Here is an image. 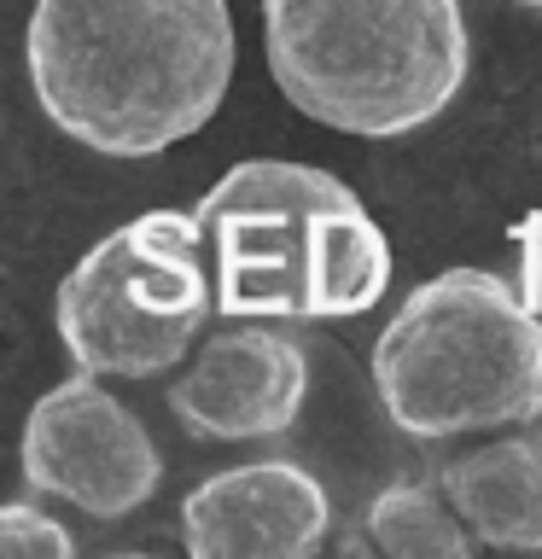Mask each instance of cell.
Masks as SVG:
<instances>
[{"label":"cell","mask_w":542,"mask_h":559,"mask_svg":"<svg viewBox=\"0 0 542 559\" xmlns=\"http://www.w3.org/2000/svg\"><path fill=\"white\" fill-rule=\"evenodd\" d=\"M192 216L222 321H350L391 286V239L332 169L245 157Z\"/></svg>","instance_id":"cell-2"},{"label":"cell","mask_w":542,"mask_h":559,"mask_svg":"<svg viewBox=\"0 0 542 559\" xmlns=\"http://www.w3.org/2000/svg\"><path fill=\"white\" fill-rule=\"evenodd\" d=\"M537 7H542V0H537Z\"/></svg>","instance_id":"cell-13"},{"label":"cell","mask_w":542,"mask_h":559,"mask_svg":"<svg viewBox=\"0 0 542 559\" xmlns=\"http://www.w3.org/2000/svg\"><path fill=\"white\" fill-rule=\"evenodd\" d=\"M24 70L64 140L157 157L222 111L239 35L227 0H35Z\"/></svg>","instance_id":"cell-1"},{"label":"cell","mask_w":542,"mask_h":559,"mask_svg":"<svg viewBox=\"0 0 542 559\" xmlns=\"http://www.w3.org/2000/svg\"><path fill=\"white\" fill-rule=\"evenodd\" d=\"M222 321L199 216L146 210L70 262L52 297L64 356L99 379H164Z\"/></svg>","instance_id":"cell-5"},{"label":"cell","mask_w":542,"mask_h":559,"mask_svg":"<svg viewBox=\"0 0 542 559\" xmlns=\"http://www.w3.org/2000/svg\"><path fill=\"white\" fill-rule=\"evenodd\" d=\"M385 419L414 443H472L542 414V314L519 280L444 269L374 338Z\"/></svg>","instance_id":"cell-4"},{"label":"cell","mask_w":542,"mask_h":559,"mask_svg":"<svg viewBox=\"0 0 542 559\" xmlns=\"http://www.w3.org/2000/svg\"><path fill=\"white\" fill-rule=\"evenodd\" d=\"M327 536V484L286 454L222 466L181 501V548L192 559H309Z\"/></svg>","instance_id":"cell-8"},{"label":"cell","mask_w":542,"mask_h":559,"mask_svg":"<svg viewBox=\"0 0 542 559\" xmlns=\"http://www.w3.org/2000/svg\"><path fill=\"white\" fill-rule=\"evenodd\" d=\"M17 461H24L30 496L59 501L94 524L134 519L164 484V454L140 414L82 367L35 396Z\"/></svg>","instance_id":"cell-6"},{"label":"cell","mask_w":542,"mask_h":559,"mask_svg":"<svg viewBox=\"0 0 542 559\" xmlns=\"http://www.w3.org/2000/svg\"><path fill=\"white\" fill-rule=\"evenodd\" d=\"M362 548L391 554V559H467L479 554V536L455 513L444 484H385L362 513Z\"/></svg>","instance_id":"cell-10"},{"label":"cell","mask_w":542,"mask_h":559,"mask_svg":"<svg viewBox=\"0 0 542 559\" xmlns=\"http://www.w3.org/2000/svg\"><path fill=\"white\" fill-rule=\"evenodd\" d=\"M437 484L490 554H542V414L472 437L437 466Z\"/></svg>","instance_id":"cell-9"},{"label":"cell","mask_w":542,"mask_h":559,"mask_svg":"<svg viewBox=\"0 0 542 559\" xmlns=\"http://www.w3.org/2000/svg\"><path fill=\"white\" fill-rule=\"evenodd\" d=\"M0 554L7 559H70L76 554V536L52 513H42V507L7 501L0 507Z\"/></svg>","instance_id":"cell-11"},{"label":"cell","mask_w":542,"mask_h":559,"mask_svg":"<svg viewBox=\"0 0 542 559\" xmlns=\"http://www.w3.org/2000/svg\"><path fill=\"white\" fill-rule=\"evenodd\" d=\"M262 59L297 117L402 140L467 87L472 35L461 0H262Z\"/></svg>","instance_id":"cell-3"},{"label":"cell","mask_w":542,"mask_h":559,"mask_svg":"<svg viewBox=\"0 0 542 559\" xmlns=\"http://www.w3.org/2000/svg\"><path fill=\"white\" fill-rule=\"evenodd\" d=\"M514 251H519L514 280H519L525 304H531V309L542 314V204L519 216V227H514Z\"/></svg>","instance_id":"cell-12"},{"label":"cell","mask_w":542,"mask_h":559,"mask_svg":"<svg viewBox=\"0 0 542 559\" xmlns=\"http://www.w3.org/2000/svg\"><path fill=\"white\" fill-rule=\"evenodd\" d=\"M175 426L199 443H262L297 426L309 402V356L292 332L269 321L210 326L169 379Z\"/></svg>","instance_id":"cell-7"}]
</instances>
